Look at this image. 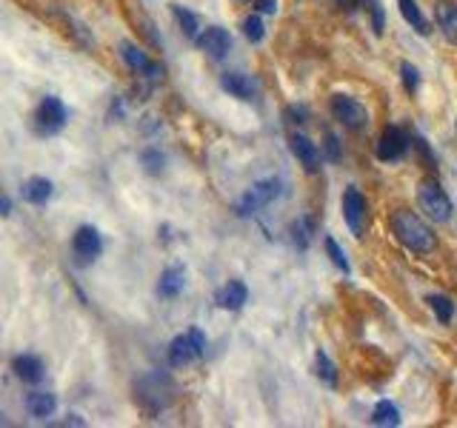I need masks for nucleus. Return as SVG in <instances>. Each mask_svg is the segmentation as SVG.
<instances>
[{
	"mask_svg": "<svg viewBox=\"0 0 457 428\" xmlns=\"http://www.w3.org/2000/svg\"><path fill=\"white\" fill-rule=\"evenodd\" d=\"M391 234L398 237V243H403V246L409 252H414V254H432L437 249L435 231L409 208H398L391 214Z\"/></svg>",
	"mask_w": 457,
	"mask_h": 428,
	"instance_id": "nucleus-1",
	"label": "nucleus"
},
{
	"mask_svg": "<svg viewBox=\"0 0 457 428\" xmlns=\"http://www.w3.org/2000/svg\"><path fill=\"white\" fill-rule=\"evenodd\" d=\"M172 397H174V383L163 372H151V374H143L137 380V400L149 411H160L163 406L172 403Z\"/></svg>",
	"mask_w": 457,
	"mask_h": 428,
	"instance_id": "nucleus-2",
	"label": "nucleus"
},
{
	"mask_svg": "<svg viewBox=\"0 0 457 428\" xmlns=\"http://www.w3.org/2000/svg\"><path fill=\"white\" fill-rule=\"evenodd\" d=\"M417 203H420V208L426 211V217H429V220H435V223H449L451 220V200L440 189L437 180H432V177L420 180V186H417Z\"/></svg>",
	"mask_w": 457,
	"mask_h": 428,
	"instance_id": "nucleus-3",
	"label": "nucleus"
},
{
	"mask_svg": "<svg viewBox=\"0 0 457 428\" xmlns=\"http://www.w3.org/2000/svg\"><path fill=\"white\" fill-rule=\"evenodd\" d=\"M206 351V334L192 326L189 331L177 334V337L169 343V365L172 369H180V365H189L195 360H200Z\"/></svg>",
	"mask_w": 457,
	"mask_h": 428,
	"instance_id": "nucleus-4",
	"label": "nucleus"
},
{
	"mask_svg": "<svg viewBox=\"0 0 457 428\" xmlns=\"http://www.w3.org/2000/svg\"><path fill=\"white\" fill-rule=\"evenodd\" d=\"M280 192H283V183H280L278 177L255 183V186L243 192V197L234 203V211H237V217H252L255 211L266 208L271 200H278V197H280Z\"/></svg>",
	"mask_w": 457,
	"mask_h": 428,
	"instance_id": "nucleus-5",
	"label": "nucleus"
},
{
	"mask_svg": "<svg viewBox=\"0 0 457 428\" xmlns=\"http://www.w3.org/2000/svg\"><path fill=\"white\" fill-rule=\"evenodd\" d=\"M66 120H69V112H66L63 100L54 98V95L43 98L40 106L35 109V129H38L40 137H52L57 132H63Z\"/></svg>",
	"mask_w": 457,
	"mask_h": 428,
	"instance_id": "nucleus-6",
	"label": "nucleus"
},
{
	"mask_svg": "<svg viewBox=\"0 0 457 428\" xmlns=\"http://www.w3.org/2000/svg\"><path fill=\"white\" fill-rule=\"evenodd\" d=\"M329 109H331L334 120H340L346 129L360 132V129H366V123H369V114H366V109L354 98H349V95H331Z\"/></svg>",
	"mask_w": 457,
	"mask_h": 428,
	"instance_id": "nucleus-7",
	"label": "nucleus"
},
{
	"mask_svg": "<svg viewBox=\"0 0 457 428\" xmlns=\"http://www.w3.org/2000/svg\"><path fill=\"white\" fill-rule=\"evenodd\" d=\"M406 151H409V135H406L400 126H386L383 135L377 137L375 155H377L383 163H394V160H400Z\"/></svg>",
	"mask_w": 457,
	"mask_h": 428,
	"instance_id": "nucleus-8",
	"label": "nucleus"
},
{
	"mask_svg": "<svg viewBox=\"0 0 457 428\" xmlns=\"http://www.w3.org/2000/svg\"><path fill=\"white\" fill-rule=\"evenodd\" d=\"M343 220L354 237H360L366 231V197L354 186H349L343 192Z\"/></svg>",
	"mask_w": 457,
	"mask_h": 428,
	"instance_id": "nucleus-9",
	"label": "nucleus"
},
{
	"mask_svg": "<svg viewBox=\"0 0 457 428\" xmlns=\"http://www.w3.org/2000/svg\"><path fill=\"white\" fill-rule=\"evenodd\" d=\"M72 249L77 254V260L86 266L91 260H98L100 252H103V240H100V231L98 229H91V226H80L72 237Z\"/></svg>",
	"mask_w": 457,
	"mask_h": 428,
	"instance_id": "nucleus-10",
	"label": "nucleus"
},
{
	"mask_svg": "<svg viewBox=\"0 0 457 428\" xmlns=\"http://www.w3.org/2000/svg\"><path fill=\"white\" fill-rule=\"evenodd\" d=\"M211 60H223L229 52H232V35L226 32V29H220V26H211V29H206V32L195 40Z\"/></svg>",
	"mask_w": 457,
	"mask_h": 428,
	"instance_id": "nucleus-11",
	"label": "nucleus"
},
{
	"mask_svg": "<svg viewBox=\"0 0 457 428\" xmlns=\"http://www.w3.org/2000/svg\"><path fill=\"white\" fill-rule=\"evenodd\" d=\"M289 148L294 151V158L303 163V169L306 171H317L320 169V151H317V146L306 137V135H289Z\"/></svg>",
	"mask_w": 457,
	"mask_h": 428,
	"instance_id": "nucleus-12",
	"label": "nucleus"
},
{
	"mask_svg": "<svg viewBox=\"0 0 457 428\" xmlns=\"http://www.w3.org/2000/svg\"><path fill=\"white\" fill-rule=\"evenodd\" d=\"M435 23L443 32V38L457 46V3L454 0H437L435 3Z\"/></svg>",
	"mask_w": 457,
	"mask_h": 428,
	"instance_id": "nucleus-13",
	"label": "nucleus"
},
{
	"mask_svg": "<svg viewBox=\"0 0 457 428\" xmlns=\"http://www.w3.org/2000/svg\"><path fill=\"white\" fill-rule=\"evenodd\" d=\"M120 57L126 60V66L129 69H135V72H146L149 77H160L163 75V66H158V63H151V60L146 57V52L143 49H137L135 43H120Z\"/></svg>",
	"mask_w": 457,
	"mask_h": 428,
	"instance_id": "nucleus-14",
	"label": "nucleus"
},
{
	"mask_svg": "<svg viewBox=\"0 0 457 428\" xmlns=\"http://www.w3.org/2000/svg\"><path fill=\"white\" fill-rule=\"evenodd\" d=\"M246 300H249V289H246V283H240V280H229L215 294V303L220 305V309H226V312H240L243 305H246Z\"/></svg>",
	"mask_w": 457,
	"mask_h": 428,
	"instance_id": "nucleus-15",
	"label": "nucleus"
},
{
	"mask_svg": "<svg viewBox=\"0 0 457 428\" xmlns=\"http://www.w3.org/2000/svg\"><path fill=\"white\" fill-rule=\"evenodd\" d=\"M220 89L240 100H255V95H257V83L249 75H240V72H226L220 77Z\"/></svg>",
	"mask_w": 457,
	"mask_h": 428,
	"instance_id": "nucleus-16",
	"label": "nucleus"
},
{
	"mask_svg": "<svg viewBox=\"0 0 457 428\" xmlns=\"http://www.w3.org/2000/svg\"><path fill=\"white\" fill-rule=\"evenodd\" d=\"M12 372L17 374V380L23 383H40L43 380V360L35 357V354H17L12 360Z\"/></svg>",
	"mask_w": 457,
	"mask_h": 428,
	"instance_id": "nucleus-17",
	"label": "nucleus"
},
{
	"mask_svg": "<svg viewBox=\"0 0 457 428\" xmlns=\"http://www.w3.org/2000/svg\"><path fill=\"white\" fill-rule=\"evenodd\" d=\"M183 286H186V271H183V266H169L158 280V294L172 300V297H177L183 291Z\"/></svg>",
	"mask_w": 457,
	"mask_h": 428,
	"instance_id": "nucleus-18",
	"label": "nucleus"
},
{
	"mask_svg": "<svg viewBox=\"0 0 457 428\" xmlns=\"http://www.w3.org/2000/svg\"><path fill=\"white\" fill-rule=\"evenodd\" d=\"M315 231H317V220L312 217V214H303V217H297V220L292 223V229H289L292 243H294V246H297L300 252L312 246V237H315Z\"/></svg>",
	"mask_w": 457,
	"mask_h": 428,
	"instance_id": "nucleus-19",
	"label": "nucleus"
},
{
	"mask_svg": "<svg viewBox=\"0 0 457 428\" xmlns=\"http://www.w3.org/2000/svg\"><path fill=\"white\" fill-rule=\"evenodd\" d=\"M398 9H400V15H403V20L414 29L417 35H429L432 32V26H429V20H426L423 15H420V9H417V3L414 0H398Z\"/></svg>",
	"mask_w": 457,
	"mask_h": 428,
	"instance_id": "nucleus-20",
	"label": "nucleus"
},
{
	"mask_svg": "<svg viewBox=\"0 0 457 428\" xmlns=\"http://www.w3.org/2000/svg\"><path fill=\"white\" fill-rule=\"evenodd\" d=\"M26 408L32 417H52L54 408H57V400H54V394L49 391H38V394H29V400H26Z\"/></svg>",
	"mask_w": 457,
	"mask_h": 428,
	"instance_id": "nucleus-21",
	"label": "nucleus"
},
{
	"mask_svg": "<svg viewBox=\"0 0 457 428\" xmlns=\"http://www.w3.org/2000/svg\"><path fill=\"white\" fill-rule=\"evenodd\" d=\"M23 197L35 206H43L49 197H52V183L46 177H32L23 183Z\"/></svg>",
	"mask_w": 457,
	"mask_h": 428,
	"instance_id": "nucleus-22",
	"label": "nucleus"
},
{
	"mask_svg": "<svg viewBox=\"0 0 457 428\" xmlns=\"http://www.w3.org/2000/svg\"><path fill=\"white\" fill-rule=\"evenodd\" d=\"M426 303H429V309L435 312L440 326H449L454 320V303L446 294H429V297H426Z\"/></svg>",
	"mask_w": 457,
	"mask_h": 428,
	"instance_id": "nucleus-23",
	"label": "nucleus"
},
{
	"mask_svg": "<svg viewBox=\"0 0 457 428\" xmlns=\"http://www.w3.org/2000/svg\"><path fill=\"white\" fill-rule=\"evenodd\" d=\"M172 12H174V17L180 23V32L186 35L189 40H197L200 38V20H197V15L189 12V9H183V6H174Z\"/></svg>",
	"mask_w": 457,
	"mask_h": 428,
	"instance_id": "nucleus-24",
	"label": "nucleus"
},
{
	"mask_svg": "<svg viewBox=\"0 0 457 428\" xmlns=\"http://www.w3.org/2000/svg\"><path fill=\"white\" fill-rule=\"evenodd\" d=\"M372 422H375V425H386V428H394V425H400V411L394 408V403H389V400H380V403L375 406Z\"/></svg>",
	"mask_w": 457,
	"mask_h": 428,
	"instance_id": "nucleus-25",
	"label": "nucleus"
},
{
	"mask_svg": "<svg viewBox=\"0 0 457 428\" xmlns=\"http://www.w3.org/2000/svg\"><path fill=\"white\" fill-rule=\"evenodd\" d=\"M315 374L326 383V385H338V369H334V362L326 357V351H317L315 354Z\"/></svg>",
	"mask_w": 457,
	"mask_h": 428,
	"instance_id": "nucleus-26",
	"label": "nucleus"
},
{
	"mask_svg": "<svg viewBox=\"0 0 457 428\" xmlns=\"http://www.w3.org/2000/svg\"><path fill=\"white\" fill-rule=\"evenodd\" d=\"M326 254H329V260L338 266L343 274L352 271V266H349V260H346V254H343V249H340V243L334 240V237H326Z\"/></svg>",
	"mask_w": 457,
	"mask_h": 428,
	"instance_id": "nucleus-27",
	"label": "nucleus"
},
{
	"mask_svg": "<svg viewBox=\"0 0 457 428\" xmlns=\"http://www.w3.org/2000/svg\"><path fill=\"white\" fill-rule=\"evenodd\" d=\"M243 35H246L252 43H260V40H263L266 29H263V20H260V15H257V12H255V15H249L246 20H243Z\"/></svg>",
	"mask_w": 457,
	"mask_h": 428,
	"instance_id": "nucleus-28",
	"label": "nucleus"
},
{
	"mask_svg": "<svg viewBox=\"0 0 457 428\" xmlns=\"http://www.w3.org/2000/svg\"><path fill=\"white\" fill-rule=\"evenodd\" d=\"M140 163H143V169H146L149 174H158V171L166 166V158L160 155V151H155V148H146L143 155H140Z\"/></svg>",
	"mask_w": 457,
	"mask_h": 428,
	"instance_id": "nucleus-29",
	"label": "nucleus"
},
{
	"mask_svg": "<svg viewBox=\"0 0 457 428\" xmlns=\"http://www.w3.org/2000/svg\"><path fill=\"white\" fill-rule=\"evenodd\" d=\"M400 80L406 83V89H409L412 95H414L417 86H420V72H417L412 63H403V66H400Z\"/></svg>",
	"mask_w": 457,
	"mask_h": 428,
	"instance_id": "nucleus-30",
	"label": "nucleus"
},
{
	"mask_svg": "<svg viewBox=\"0 0 457 428\" xmlns=\"http://www.w3.org/2000/svg\"><path fill=\"white\" fill-rule=\"evenodd\" d=\"M286 123H292V126L309 123V109L306 106H289L286 109Z\"/></svg>",
	"mask_w": 457,
	"mask_h": 428,
	"instance_id": "nucleus-31",
	"label": "nucleus"
},
{
	"mask_svg": "<svg viewBox=\"0 0 457 428\" xmlns=\"http://www.w3.org/2000/svg\"><path fill=\"white\" fill-rule=\"evenodd\" d=\"M323 148H326V158H329V160H340V158H343V151H340V140L334 137L331 132H326V146H323Z\"/></svg>",
	"mask_w": 457,
	"mask_h": 428,
	"instance_id": "nucleus-32",
	"label": "nucleus"
},
{
	"mask_svg": "<svg viewBox=\"0 0 457 428\" xmlns=\"http://www.w3.org/2000/svg\"><path fill=\"white\" fill-rule=\"evenodd\" d=\"M369 12H372V26H375V32H377V35H383V23H386L383 9L375 3V0H369Z\"/></svg>",
	"mask_w": 457,
	"mask_h": 428,
	"instance_id": "nucleus-33",
	"label": "nucleus"
},
{
	"mask_svg": "<svg viewBox=\"0 0 457 428\" xmlns=\"http://www.w3.org/2000/svg\"><path fill=\"white\" fill-rule=\"evenodd\" d=\"M255 9H257V15H274V9H278V0H257Z\"/></svg>",
	"mask_w": 457,
	"mask_h": 428,
	"instance_id": "nucleus-34",
	"label": "nucleus"
},
{
	"mask_svg": "<svg viewBox=\"0 0 457 428\" xmlns=\"http://www.w3.org/2000/svg\"><path fill=\"white\" fill-rule=\"evenodd\" d=\"M12 214V200L6 197V192L0 189V217H9Z\"/></svg>",
	"mask_w": 457,
	"mask_h": 428,
	"instance_id": "nucleus-35",
	"label": "nucleus"
}]
</instances>
